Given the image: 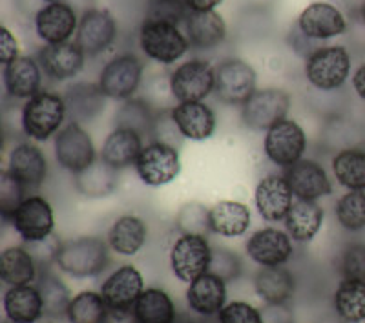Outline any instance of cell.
Returning a JSON list of instances; mask_svg holds the SVG:
<instances>
[{
	"instance_id": "cell-51",
	"label": "cell",
	"mask_w": 365,
	"mask_h": 323,
	"mask_svg": "<svg viewBox=\"0 0 365 323\" xmlns=\"http://www.w3.org/2000/svg\"><path fill=\"white\" fill-rule=\"evenodd\" d=\"M263 323H294L289 305H265L262 309Z\"/></svg>"
},
{
	"instance_id": "cell-20",
	"label": "cell",
	"mask_w": 365,
	"mask_h": 323,
	"mask_svg": "<svg viewBox=\"0 0 365 323\" xmlns=\"http://www.w3.org/2000/svg\"><path fill=\"white\" fill-rule=\"evenodd\" d=\"M37 61L42 71L51 81H68L84 68L86 53L77 42H63V44H46L37 53Z\"/></svg>"
},
{
	"instance_id": "cell-34",
	"label": "cell",
	"mask_w": 365,
	"mask_h": 323,
	"mask_svg": "<svg viewBox=\"0 0 365 323\" xmlns=\"http://www.w3.org/2000/svg\"><path fill=\"white\" fill-rule=\"evenodd\" d=\"M75 188L81 195L90 199L108 198L119 188V170L97 159L86 170L75 174Z\"/></svg>"
},
{
	"instance_id": "cell-43",
	"label": "cell",
	"mask_w": 365,
	"mask_h": 323,
	"mask_svg": "<svg viewBox=\"0 0 365 323\" xmlns=\"http://www.w3.org/2000/svg\"><path fill=\"white\" fill-rule=\"evenodd\" d=\"M175 228L181 234H200L208 236L210 230V208L201 203H187L179 208L175 215Z\"/></svg>"
},
{
	"instance_id": "cell-38",
	"label": "cell",
	"mask_w": 365,
	"mask_h": 323,
	"mask_svg": "<svg viewBox=\"0 0 365 323\" xmlns=\"http://www.w3.org/2000/svg\"><path fill=\"white\" fill-rule=\"evenodd\" d=\"M332 305L338 318L345 323L365 322V282L344 278L338 283Z\"/></svg>"
},
{
	"instance_id": "cell-3",
	"label": "cell",
	"mask_w": 365,
	"mask_h": 323,
	"mask_svg": "<svg viewBox=\"0 0 365 323\" xmlns=\"http://www.w3.org/2000/svg\"><path fill=\"white\" fill-rule=\"evenodd\" d=\"M353 58L344 46H322L305 58V77L319 91H336L347 83Z\"/></svg>"
},
{
	"instance_id": "cell-8",
	"label": "cell",
	"mask_w": 365,
	"mask_h": 323,
	"mask_svg": "<svg viewBox=\"0 0 365 323\" xmlns=\"http://www.w3.org/2000/svg\"><path fill=\"white\" fill-rule=\"evenodd\" d=\"M143 71L145 66L137 55L120 53L104 64L97 84L108 99L128 101L141 86Z\"/></svg>"
},
{
	"instance_id": "cell-53",
	"label": "cell",
	"mask_w": 365,
	"mask_h": 323,
	"mask_svg": "<svg viewBox=\"0 0 365 323\" xmlns=\"http://www.w3.org/2000/svg\"><path fill=\"white\" fill-rule=\"evenodd\" d=\"M223 0H185L188 11H214Z\"/></svg>"
},
{
	"instance_id": "cell-39",
	"label": "cell",
	"mask_w": 365,
	"mask_h": 323,
	"mask_svg": "<svg viewBox=\"0 0 365 323\" xmlns=\"http://www.w3.org/2000/svg\"><path fill=\"white\" fill-rule=\"evenodd\" d=\"M137 318L141 323H175L178 311L175 303L163 289H145L133 305Z\"/></svg>"
},
{
	"instance_id": "cell-44",
	"label": "cell",
	"mask_w": 365,
	"mask_h": 323,
	"mask_svg": "<svg viewBox=\"0 0 365 323\" xmlns=\"http://www.w3.org/2000/svg\"><path fill=\"white\" fill-rule=\"evenodd\" d=\"M188 8L185 0H148L145 9V21L166 22L179 26L187 21Z\"/></svg>"
},
{
	"instance_id": "cell-26",
	"label": "cell",
	"mask_w": 365,
	"mask_h": 323,
	"mask_svg": "<svg viewBox=\"0 0 365 323\" xmlns=\"http://www.w3.org/2000/svg\"><path fill=\"white\" fill-rule=\"evenodd\" d=\"M2 307L9 323H38L44 318V302L37 285L9 287Z\"/></svg>"
},
{
	"instance_id": "cell-1",
	"label": "cell",
	"mask_w": 365,
	"mask_h": 323,
	"mask_svg": "<svg viewBox=\"0 0 365 323\" xmlns=\"http://www.w3.org/2000/svg\"><path fill=\"white\" fill-rule=\"evenodd\" d=\"M68 117L66 101L63 93L41 90L22 106L21 126L28 139L48 141L57 135Z\"/></svg>"
},
{
	"instance_id": "cell-7",
	"label": "cell",
	"mask_w": 365,
	"mask_h": 323,
	"mask_svg": "<svg viewBox=\"0 0 365 323\" xmlns=\"http://www.w3.org/2000/svg\"><path fill=\"white\" fill-rule=\"evenodd\" d=\"M291 110V96L282 88L256 90L241 106V123L254 132H267L279 121L287 119Z\"/></svg>"
},
{
	"instance_id": "cell-24",
	"label": "cell",
	"mask_w": 365,
	"mask_h": 323,
	"mask_svg": "<svg viewBox=\"0 0 365 323\" xmlns=\"http://www.w3.org/2000/svg\"><path fill=\"white\" fill-rule=\"evenodd\" d=\"M42 77H44V71L37 58L26 57V55H21L13 63L2 68L4 90L13 99L28 101L37 96L42 90Z\"/></svg>"
},
{
	"instance_id": "cell-32",
	"label": "cell",
	"mask_w": 365,
	"mask_h": 323,
	"mask_svg": "<svg viewBox=\"0 0 365 323\" xmlns=\"http://www.w3.org/2000/svg\"><path fill=\"white\" fill-rule=\"evenodd\" d=\"M148 227L139 215L126 214L117 217L108 230L110 249L119 256H135L145 247Z\"/></svg>"
},
{
	"instance_id": "cell-2",
	"label": "cell",
	"mask_w": 365,
	"mask_h": 323,
	"mask_svg": "<svg viewBox=\"0 0 365 323\" xmlns=\"http://www.w3.org/2000/svg\"><path fill=\"white\" fill-rule=\"evenodd\" d=\"M110 245L99 236H79L63 241L57 256V267L71 278L99 276L110 263Z\"/></svg>"
},
{
	"instance_id": "cell-40",
	"label": "cell",
	"mask_w": 365,
	"mask_h": 323,
	"mask_svg": "<svg viewBox=\"0 0 365 323\" xmlns=\"http://www.w3.org/2000/svg\"><path fill=\"white\" fill-rule=\"evenodd\" d=\"M35 285L38 287L44 302V316L46 318H61L66 316V309L71 302L70 289L63 283V280H58L50 269L41 270Z\"/></svg>"
},
{
	"instance_id": "cell-31",
	"label": "cell",
	"mask_w": 365,
	"mask_h": 323,
	"mask_svg": "<svg viewBox=\"0 0 365 323\" xmlns=\"http://www.w3.org/2000/svg\"><path fill=\"white\" fill-rule=\"evenodd\" d=\"M256 294L265 305H287L294 296V276L285 267H259L254 276Z\"/></svg>"
},
{
	"instance_id": "cell-23",
	"label": "cell",
	"mask_w": 365,
	"mask_h": 323,
	"mask_svg": "<svg viewBox=\"0 0 365 323\" xmlns=\"http://www.w3.org/2000/svg\"><path fill=\"white\" fill-rule=\"evenodd\" d=\"M172 121L178 126L182 139L190 141H207L217 128L216 113L208 104L201 103H179L170 108Z\"/></svg>"
},
{
	"instance_id": "cell-14",
	"label": "cell",
	"mask_w": 365,
	"mask_h": 323,
	"mask_svg": "<svg viewBox=\"0 0 365 323\" xmlns=\"http://www.w3.org/2000/svg\"><path fill=\"white\" fill-rule=\"evenodd\" d=\"M115 39L117 22L108 9H84L75 34V42L86 53V57H96L106 51Z\"/></svg>"
},
{
	"instance_id": "cell-33",
	"label": "cell",
	"mask_w": 365,
	"mask_h": 323,
	"mask_svg": "<svg viewBox=\"0 0 365 323\" xmlns=\"http://www.w3.org/2000/svg\"><path fill=\"white\" fill-rule=\"evenodd\" d=\"M250 227V208L241 201L223 199L210 207L212 234L223 237H240Z\"/></svg>"
},
{
	"instance_id": "cell-50",
	"label": "cell",
	"mask_w": 365,
	"mask_h": 323,
	"mask_svg": "<svg viewBox=\"0 0 365 323\" xmlns=\"http://www.w3.org/2000/svg\"><path fill=\"white\" fill-rule=\"evenodd\" d=\"M19 55V42L6 26H0V63L2 66L13 63Z\"/></svg>"
},
{
	"instance_id": "cell-27",
	"label": "cell",
	"mask_w": 365,
	"mask_h": 323,
	"mask_svg": "<svg viewBox=\"0 0 365 323\" xmlns=\"http://www.w3.org/2000/svg\"><path fill=\"white\" fill-rule=\"evenodd\" d=\"M185 35L194 50H214L227 39V24L216 11H190L185 21Z\"/></svg>"
},
{
	"instance_id": "cell-52",
	"label": "cell",
	"mask_w": 365,
	"mask_h": 323,
	"mask_svg": "<svg viewBox=\"0 0 365 323\" xmlns=\"http://www.w3.org/2000/svg\"><path fill=\"white\" fill-rule=\"evenodd\" d=\"M104 323H141L133 309H110Z\"/></svg>"
},
{
	"instance_id": "cell-25",
	"label": "cell",
	"mask_w": 365,
	"mask_h": 323,
	"mask_svg": "<svg viewBox=\"0 0 365 323\" xmlns=\"http://www.w3.org/2000/svg\"><path fill=\"white\" fill-rule=\"evenodd\" d=\"M187 302L190 311L195 314L210 318L217 316L227 305V282L216 274L207 272L188 283Z\"/></svg>"
},
{
	"instance_id": "cell-57",
	"label": "cell",
	"mask_w": 365,
	"mask_h": 323,
	"mask_svg": "<svg viewBox=\"0 0 365 323\" xmlns=\"http://www.w3.org/2000/svg\"><path fill=\"white\" fill-rule=\"evenodd\" d=\"M6 323H9V322H8V319H6Z\"/></svg>"
},
{
	"instance_id": "cell-35",
	"label": "cell",
	"mask_w": 365,
	"mask_h": 323,
	"mask_svg": "<svg viewBox=\"0 0 365 323\" xmlns=\"http://www.w3.org/2000/svg\"><path fill=\"white\" fill-rule=\"evenodd\" d=\"M331 166L340 187L345 190L365 192V145L338 150Z\"/></svg>"
},
{
	"instance_id": "cell-55",
	"label": "cell",
	"mask_w": 365,
	"mask_h": 323,
	"mask_svg": "<svg viewBox=\"0 0 365 323\" xmlns=\"http://www.w3.org/2000/svg\"><path fill=\"white\" fill-rule=\"evenodd\" d=\"M360 19H361V24H364L365 28V0L361 2V8H360Z\"/></svg>"
},
{
	"instance_id": "cell-47",
	"label": "cell",
	"mask_w": 365,
	"mask_h": 323,
	"mask_svg": "<svg viewBox=\"0 0 365 323\" xmlns=\"http://www.w3.org/2000/svg\"><path fill=\"white\" fill-rule=\"evenodd\" d=\"M340 272L347 280L365 282V241H354L345 247L340 257Z\"/></svg>"
},
{
	"instance_id": "cell-19",
	"label": "cell",
	"mask_w": 365,
	"mask_h": 323,
	"mask_svg": "<svg viewBox=\"0 0 365 323\" xmlns=\"http://www.w3.org/2000/svg\"><path fill=\"white\" fill-rule=\"evenodd\" d=\"M296 199L318 201L332 194V181L327 170L314 159H305L283 172Z\"/></svg>"
},
{
	"instance_id": "cell-18",
	"label": "cell",
	"mask_w": 365,
	"mask_h": 323,
	"mask_svg": "<svg viewBox=\"0 0 365 323\" xmlns=\"http://www.w3.org/2000/svg\"><path fill=\"white\" fill-rule=\"evenodd\" d=\"M298 31L311 41H327L347 31V19L336 6L314 2L299 13Z\"/></svg>"
},
{
	"instance_id": "cell-54",
	"label": "cell",
	"mask_w": 365,
	"mask_h": 323,
	"mask_svg": "<svg viewBox=\"0 0 365 323\" xmlns=\"http://www.w3.org/2000/svg\"><path fill=\"white\" fill-rule=\"evenodd\" d=\"M353 90L358 97L365 103V64H361L353 75Z\"/></svg>"
},
{
	"instance_id": "cell-12",
	"label": "cell",
	"mask_w": 365,
	"mask_h": 323,
	"mask_svg": "<svg viewBox=\"0 0 365 323\" xmlns=\"http://www.w3.org/2000/svg\"><path fill=\"white\" fill-rule=\"evenodd\" d=\"M212 260V245L207 236L181 234L170 249V267L175 278L192 283L208 272Z\"/></svg>"
},
{
	"instance_id": "cell-22",
	"label": "cell",
	"mask_w": 365,
	"mask_h": 323,
	"mask_svg": "<svg viewBox=\"0 0 365 323\" xmlns=\"http://www.w3.org/2000/svg\"><path fill=\"white\" fill-rule=\"evenodd\" d=\"M145 290V280L139 269L123 265L113 270L101 285V296L110 309H133Z\"/></svg>"
},
{
	"instance_id": "cell-42",
	"label": "cell",
	"mask_w": 365,
	"mask_h": 323,
	"mask_svg": "<svg viewBox=\"0 0 365 323\" xmlns=\"http://www.w3.org/2000/svg\"><path fill=\"white\" fill-rule=\"evenodd\" d=\"M334 215L341 228L347 232L365 230V192L347 190L334 205Z\"/></svg>"
},
{
	"instance_id": "cell-15",
	"label": "cell",
	"mask_w": 365,
	"mask_h": 323,
	"mask_svg": "<svg viewBox=\"0 0 365 323\" xmlns=\"http://www.w3.org/2000/svg\"><path fill=\"white\" fill-rule=\"evenodd\" d=\"M81 17L66 2H51L35 13V31L46 44H63L77 34Z\"/></svg>"
},
{
	"instance_id": "cell-41",
	"label": "cell",
	"mask_w": 365,
	"mask_h": 323,
	"mask_svg": "<svg viewBox=\"0 0 365 323\" xmlns=\"http://www.w3.org/2000/svg\"><path fill=\"white\" fill-rule=\"evenodd\" d=\"M110 307L106 305L101 292L83 290L73 296L66 309L68 323H104Z\"/></svg>"
},
{
	"instance_id": "cell-29",
	"label": "cell",
	"mask_w": 365,
	"mask_h": 323,
	"mask_svg": "<svg viewBox=\"0 0 365 323\" xmlns=\"http://www.w3.org/2000/svg\"><path fill=\"white\" fill-rule=\"evenodd\" d=\"M143 146H145V139L137 132L126 128H113L104 139L99 159H103L106 165L113 166L115 170H123V168L135 165Z\"/></svg>"
},
{
	"instance_id": "cell-30",
	"label": "cell",
	"mask_w": 365,
	"mask_h": 323,
	"mask_svg": "<svg viewBox=\"0 0 365 323\" xmlns=\"http://www.w3.org/2000/svg\"><path fill=\"white\" fill-rule=\"evenodd\" d=\"M325 210L318 201L294 199L291 210L285 217V230L298 243H309L324 227Z\"/></svg>"
},
{
	"instance_id": "cell-10",
	"label": "cell",
	"mask_w": 365,
	"mask_h": 323,
	"mask_svg": "<svg viewBox=\"0 0 365 323\" xmlns=\"http://www.w3.org/2000/svg\"><path fill=\"white\" fill-rule=\"evenodd\" d=\"M58 166L70 174H79L97 161V150L90 133L79 123H66L53 141Z\"/></svg>"
},
{
	"instance_id": "cell-21",
	"label": "cell",
	"mask_w": 365,
	"mask_h": 323,
	"mask_svg": "<svg viewBox=\"0 0 365 323\" xmlns=\"http://www.w3.org/2000/svg\"><path fill=\"white\" fill-rule=\"evenodd\" d=\"M6 170L26 188H41L48 178V159L37 145L22 141L9 150Z\"/></svg>"
},
{
	"instance_id": "cell-48",
	"label": "cell",
	"mask_w": 365,
	"mask_h": 323,
	"mask_svg": "<svg viewBox=\"0 0 365 323\" xmlns=\"http://www.w3.org/2000/svg\"><path fill=\"white\" fill-rule=\"evenodd\" d=\"M61 245H63V241L58 240V236L51 234L46 240L24 243V247L35 260L38 270H48L51 269V265H57V256Z\"/></svg>"
},
{
	"instance_id": "cell-5",
	"label": "cell",
	"mask_w": 365,
	"mask_h": 323,
	"mask_svg": "<svg viewBox=\"0 0 365 323\" xmlns=\"http://www.w3.org/2000/svg\"><path fill=\"white\" fill-rule=\"evenodd\" d=\"M168 88L178 103H201L214 93L216 68L201 58L185 61L168 75Z\"/></svg>"
},
{
	"instance_id": "cell-45",
	"label": "cell",
	"mask_w": 365,
	"mask_h": 323,
	"mask_svg": "<svg viewBox=\"0 0 365 323\" xmlns=\"http://www.w3.org/2000/svg\"><path fill=\"white\" fill-rule=\"evenodd\" d=\"M26 190L28 188L17 178H13L8 170H2L0 174V215L6 223L11 221V215L15 214L19 205L28 198Z\"/></svg>"
},
{
	"instance_id": "cell-46",
	"label": "cell",
	"mask_w": 365,
	"mask_h": 323,
	"mask_svg": "<svg viewBox=\"0 0 365 323\" xmlns=\"http://www.w3.org/2000/svg\"><path fill=\"white\" fill-rule=\"evenodd\" d=\"M241 263L240 256L234 250L227 247H212V260L208 272L216 274L225 282H236L241 276Z\"/></svg>"
},
{
	"instance_id": "cell-17",
	"label": "cell",
	"mask_w": 365,
	"mask_h": 323,
	"mask_svg": "<svg viewBox=\"0 0 365 323\" xmlns=\"http://www.w3.org/2000/svg\"><path fill=\"white\" fill-rule=\"evenodd\" d=\"M247 254L259 267H282L294 254L292 237L274 227L259 228L245 245Z\"/></svg>"
},
{
	"instance_id": "cell-13",
	"label": "cell",
	"mask_w": 365,
	"mask_h": 323,
	"mask_svg": "<svg viewBox=\"0 0 365 323\" xmlns=\"http://www.w3.org/2000/svg\"><path fill=\"white\" fill-rule=\"evenodd\" d=\"M9 223L24 243L46 240L55 230L53 207L44 195L31 194L19 205Z\"/></svg>"
},
{
	"instance_id": "cell-4",
	"label": "cell",
	"mask_w": 365,
	"mask_h": 323,
	"mask_svg": "<svg viewBox=\"0 0 365 323\" xmlns=\"http://www.w3.org/2000/svg\"><path fill=\"white\" fill-rule=\"evenodd\" d=\"M139 46L146 57L159 64H174L190 50V42L179 26L166 22L143 21L139 28Z\"/></svg>"
},
{
	"instance_id": "cell-6",
	"label": "cell",
	"mask_w": 365,
	"mask_h": 323,
	"mask_svg": "<svg viewBox=\"0 0 365 323\" xmlns=\"http://www.w3.org/2000/svg\"><path fill=\"white\" fill-rule=\"evenodd\" d=\"M133 168L146 187H165L181 174V155L175 146L150 141L143 146Z\"/></svg>"
},
{
	"instance_id": "cell-28",
	"label": "cell",
	"mask_w": 365,
	"mask_h": 323,
	"mask_svg": "<svg viewBox=\"0 0 365 323\" xmlns=\"http://www.w3.org/2000/svg\"><path fill=\"white\" fill-rule=\"evenodd\" d=\"M63 96L64 101H66L68 117L73 123H79V125L96 121L104 112L106 99H108L101 91L99 84L93 83L73 84V86L66 88Z\"/></svg>"
},
{
	"instance_id": "cell-49",
	"label": "cell",
	"mask_w": 365,
	"mask_h": 323,
	"mask_svg": "<svg viewBox=\"0 0 365 323\" xmlns=\"http://www.w3.org/2000/svg\"><path fill=\"white\" fill-rule=\"evenodd\" d=\"M220 323H263L259 309L247 302H230L217 314Z\"/></svg>"
},
{
	"instance_id": "cell-36",
	"label": "cell",
	"mask_w": 365,
	"mask_h": 323,
	"mask_svg": "<svg viewBox=\"0 0 365 323\" xmlns=\"http://www.w3.org/2000/svg\"><path fill=\"white\" fill-rule=\"evenodd\" d=\"M159 112H155L154 106L145 99L132 97L128 101H123L117 108L115 117H113V128H126L137 132L143 139L154 137L155 123H158Z\"/></svg>"
},
{
	"instance_id": "cell-58",
	"label": "cell",
	"mask_w": 365,
	"mask_h": 323,
	"mask_svg": "<svg viewBox=\"0 0 365 323\" xmlns=\"http://www.w3.org/2000/svg\"><path fill=\"white\" fill-rule=\"evenodd\" d=\"M364 323H365V322H364Z\"/></svg>"
},
{
	"instance_id": "cell-37",
	"label": "cell",
	"mask_w": 365,
	"mask_h": 323,
	"mask_svg": "<svg viewBox=\"0 0 365 323\" xmlns=\"http://www.w3.org/2000/svg\"><path fill=\"white\" fill-rule=\"evenodd\" d=\"M38 267L26 247H8L0 256V276L8 287L34 285L38 278Z\"/></svg>"
},
{
	"instance_id": "cell-9",
	"label": "cell",
	"mask_w": 365,
	"mask_h": 323,
	"mask_svg": "<svg viewBox=\"0 0 365 323\" xmlns=\"http://www.w3.org/2000/svg\"><path fill=\"white\" fill-rule=\"evenodd\" d=\"M263 152L272 165L283 170L302 161L307 152V133L292 119L279 121L265 132Z\"/></svg>"
},
{
	"instance_id": "cell-11",
	"label": "cell",
	"mask_w": 365,
	"mask_h": 323,
	"mask_svg": "<svg viewBox=\"0 0 365 323\" xmlns=\"http://www.w3.org/2000/svg\"><path fill=\"white\" fill-rule=\"evenodd\" d=\"M256 70L241 58H225L216 66L217 99L228 106H243L257 90Z\"/></svg>"
},
{
	"instance_id": "cell-16",
	"label": "cell",
	"mask_w": 365,
	"mask_h": 323,
	"mask_svg": "<svg viewBox=\"0 0 365 323\" xmlns=\"http://www.w3.org/2000/svg\"><path fill=\"white\" fill-rule=\"evenodd\" d=\"M294 199L291 185L283 174L265 175L263 179H259L256 192H254L257 214L269 223L285 221Z\"/></svg>"
},
{
	"instance_id": "cell-56",
	"label": "cell",
	"mask_w": 365,
	"mask_h": 323,
	"mask_svg": "<svg viewBox=\"0 0 365 323\" xmlns=\"http://www.w3.org/2000/svg\"><path fill=\"white\" fill-rule=\"evenodd\" d=\"M42 2H48V4H51V2H63V0H42Z\"/></svg>"
}]
</instances>
